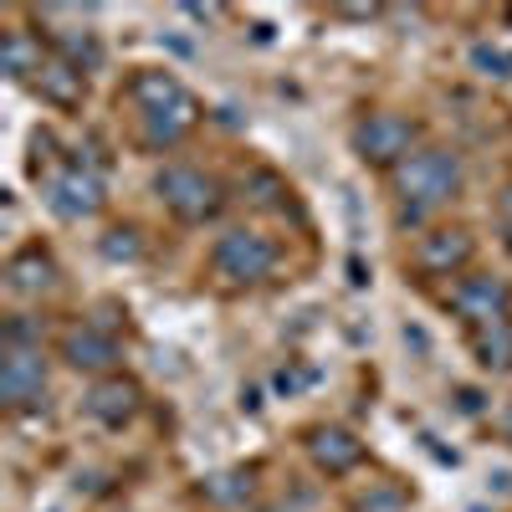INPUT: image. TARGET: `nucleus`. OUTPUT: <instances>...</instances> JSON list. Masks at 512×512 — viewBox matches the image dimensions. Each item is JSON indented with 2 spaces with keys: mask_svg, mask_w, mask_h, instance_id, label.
<instances>
[{
  "mask_svg": "<svg viewBox=\"0 0 512 512\" xmlns=\"http://www.w3.org/2000/svg\"><path fill=\"white\" fill-rule=\"evenodd\" d=\"M461 190V159L451 149H415L395 169V195H400V226H420L431 210H441Z\"/></svg>",
  "mask_w": 512,
  "mask_h": 512,
  "instance_id": "obj_1",
  "label": "nucleus"
},
{
  "mask_svg": "<svg viewBox=\"0 0 512 512\" xmlns=\"http://www.w3.org/2000/svg\"><path fill=\"white\" fill-rule=\"evenodd\" d=\"M154 190H159L169 216L185 221V226H205V221H216V210H221V185L195 164H164Z\"/></svg>",
  "mask_w": 512,
  "mask_h": 512,
  "instance_id": "obj_2",
  "label": "nucleus"
},
{
  "mask_svg": "<svg viewBox=\"0 0 512 512\" xmlns=\"http://www.w3.org/2000/svg\"><path fill=\"white\" fill-rule=\"evenodd\" d=\"M210 267H216V277H226L231 287H256L277 267V241L262 236V231H246V226L226 231L216 241V251H210Z\"/></svg>",
  "mask_w": 512,
  "mask_h": 512,
  "instance_id": "obj_3",
  "label": "nucleus"
},
{
  "mask_svg": "<svg viewBox=\"0 0 512 512\" xmlns=\"http://www.w3.org/2000/svg\"><path fill=\"white\" fill-rule=\"evenodd\" d=\"M41 195H47L52 216H62V221H93L98 210H103V200H108L103 175H98V169H88L82 159L52 169V175L41 180Z\"/></svg>",
  "mask_w": 512,
  "mask_h": 512,
  "instance_id": "obj_4",
  "label": "nucleus"
},
{
  "mask_svg": "<svg viewBox=\"0 0 512 512\" xmlns=\"http://www.w3.org/2000/svg\"><path fill=\"white\" fill-rule=\"evenodd\" d=\"M354 154L374 169H400L415 154V123L400 113H369L354 128Z\"/></svg>",
  "mask_w": 512,
  "mask_h": 512,
  "instance_id": "obj_5",
  "label": "nucleus"
},
{
  "mask_svg": "<svg viewBox=\"0 0 512 512\" xmlns=\"http://www.w3.org/2000/svg\"><path fill=\"white\" fill-rule=\"evenodd\" d=\"M451 313L466 318L472 328H487V323H507L512 318V287L492 272H477V277H461L456 292H451Z\"/></svg>",
  "mask_w": 512,
  "mask_h": 512,
  "instance_id": "obj_6",
  "label": "nucleus"
},
{
  "mask_svg": "<svg viewBox=\"0 0 512 512\" xmlns=\"http://www.w3.org/2000/svg\"><path fill=\"white\" fill-rule=\"evenodd\" d=\"M57 354L67 359V369H77V374H113V364L123 359V349H118V338L108 333V328H98V323H72L62 338H57Z\"/></svg>",
  "mask_w": 512,
  "mask_h": 512,
  "instance_id": "obj_7",
  "label": "nucleus"
},
{
  "mask_svg": "<svg viewBox=\"0 0 512 512\" xmlns=\"http://www.w3.org/2000/svg\"><path fill=\"white\" fill-rule=\"evenodd\" d=\"M41 395H47V359H41V349H6V359H0V405L26 410Z\"/></svg>",
  "mask_w": 512,
  "mask_h": 512,
  "instance_id": "obj_8",
  "label": "nucleus"
},
{
  "mask_svg": "<svg viewBox=\"0 0 512 512\" xmlns=\"http://www.w3.org/2000/svg\"><path fill=\"white\" fill-rule=\"evenodd\" d=\"M472 256H477V236L466 231V226H446V231L420 236L415 267H420L425 277H456L461 267H472Z\"/></svg>",
  "mask_w": 512,
  "mask_h": 512,
  "instance_id": "obj_9",
  "label": "nucleus"
},
{
  "mask_svg": "<svg viewBox=\"0 0 512 512\" xmlns=\"http://www.w3.org/2000/svg\"><path fill=\"white\" fill-rule=\"evenodd\" d=\"M303 446H308V456L323 477H349L364 461V441L354 431H344V425H313Z\"/></svg>",
  "mask_w": 512,
  "mask_h": 512,
  "instance_id": "obj_10",
  "label": "nucleus"
},
{
  "mask_svg": "<svg viewBox=\"0 0 512 512\" xmlns=\"http://www.w3.org/2000/svg\"><path fill=\"white\" fill-rule=\"evenodd\" d=\"M31 88H36V98L41 103H52V108H62V113H72V108H82V98H88V72L82 67H72L67 57H47L41 62V72L31 77Z\"/></svg>",
  "mask_w": 512,
  "mask_h": 512,
  "instance_id": "obj_11",
  "label": "nucleus"
},
{
  "mask_svg": "<svg viewBox=\"0 0 512 512\" xmlns=\"http://www.w3.org/2000/svg\"><path fill=\"white\" fill-rule=\"evenodd\" d=\"M139 405H144V390L134 379H123V374H108V379H98L93 390H88V415L98 420V425H128L139 415Z\"/></svg>",
  "mask_w": 512,
  "mask_h": 512,
  "instance_id": "obj_12",
  "label": "nucleus"
},
{
  "mask_svg": "<svg viewBox=\"0 0 512 512\" xmlns=\"http://www.w3.org/2000/svg\"><path fill=\"white\" fill-rule=\"evenodd\" d=\"M6 287L16 297H41V292H52L57 287V262H52V251L41 246V241H26L11 262H6Z\"/></svg>",
  "mask_w": 512,
  "mask_h": 512,
  "instance_id": "obj_13",
  "label": "nucleus"
},
{
  "mask_svg": "<svg viewBox=\"0 0 512 512\" xmlns=\"http://www.w3.org/2000/svg\"><path fill=\"white\" fill-rule=\"evenodd\" d=\"M185 98H190L185 82H180L175 72H164V67H139L134 77H128V103H134L144 118L175 108V103H185Z\"/></svg>",
  "mask_w": 512,
  "mask_h": 512,
  "instance_id": "obj_14",
  "label": "nucleus"
},
{
  "mask_svg": "<svg viewBox=\"0 0 512 512\" xmlns=\"http://www.w3.org/2000/svg\"><path fill=\"white\" fill-rule=\"evenodd\" d=\"M195 123H200V103H195V98L164 108V113H149V118H144V149H175Z\"/></svg>",
  "mask_w": 512,
  "mask_h": 512,
  "instance_id": "obj_15",
  "label": "nucleus"
},
{
  "mask_svg": "<svg viewBox=\"0 0 512 512\" xmlns=\"http://www.w3.org/2000/svg\"><path fill=\"white\" fill-rule=\"evenodd\" d=\"M472 354H477V364L492 369V374L512 369V318H507V323L472 328Z\"/></svg>",
  "mask_w": 512,
  "mask_h": 512,
  "instance_id": "obj_16",
  "label": "nucleus"
},
{
  "mask_svg": "<svg viewBox=\"0 0 512 512\" xmlns=\"http://www.w3.org/2000/svg\"><path fill=\"white\" fill-rule=\"evenodd\" d=\"M52 47H57V57H67V62L82 67V72L103 67V47H98V36H93L88 26H62V31H52Z\"/></svg>",
  "mask_w": 512,
  "mask_h": 512,
  "instance_id": "obj_17",
  "label": "nucleus"
},
{
  "mask_svg": "<svg viewBox=\"0 0 512 512\" xmlns=\"http://www.w3.org/2000/svg\"><path fill=\"white\" fill-rule=\"evenodd\" d=\"M41 36H31V31H6V77H16V82H31L36 72H41Z\"/></svg>",
  "mask_w": 512,
  "mask_h": 512,
  "instance_id": "obj_18",
  "label": "nucleus"
},
{
  "mask_svg": "<svg viewBox=\"0 0 512 512\" xmlns=\"http://www.w3.org/2000/svg\"><path fill=\"white\" fill-rule=\"evenodd\" d=\"M205 502H216V507H241L251 497V472H216V477H205L200 482Z\"/></svg>",
  "mask_w": 512,
  "mask_h": 512,
  "instance_id": "obj_19",
  "label": "nucleus"
},
{
  "mask_svg": "<svg viewBox=\"0 0 512 512\" xmlns=\"http://www.w3.org/2000/svg\"><path fill=\"white\" fill-rule=\"evenodd\" d=\"M354 507H359V512H405L410 497H405L395 482H369V487L354 497Z\"/></svg>",
  "mask_w": 512,
  "mask_h": 512,
  "instance_id": "obj_20",
  "label": "nucleus"
},
{
  "mask_svg": "<svg viewBox=\"0 0 512 512\" xmlns=\"http://www.w3.org/2000/svg\"><path fill=\"white\" fill-rule=\"evenodd\" d=\"M246 190H251V205H267V210H287V200L282 195H292L272 169H251L246 175Z\"/></svg>",
  "mask_w": 512,
  "mask_h": 512,
  "instance_id": "obj_21",
  "label": "nucleus"
},
{
  "mask_svg": "<svg viewBox=\"0 0 512 512\" xmlns=\"http://www.w3.org/2000/svg\"><path fill=\"white\" fill-rule=\"evenodd\" d=\"M98 246H103L108 262H139V256H144V241H139V231H134V226H113Z\"/></svg>",
  "mask_w": 512,
  "mask_h": 512,
  "instance_id": "obj_22",
  "label": "nucleus"
},
{
  "mask_svg": "<svg viewBox=\"0 0 512 512\" xmlns=\"http://www.w3.org/2000/svg\"><path fill=\"white\" fill-rule=\"evenodd\" d=\"M472 67L482 77H512V52H502L497 41H477V47H472Z\"/></svg>",
  "mask_w": 512,
  "mask_h": 512,
  "instance_id": "obj_23",
  "label": "nucleus"
},
{
  "mask_svg": "<svg viewBox=\"0 0 512 512\" xmlns=\"http://www.w3.org/2000/svg\"><path fill=\"white\" fill-rule=\"evenodd\" d=\"M41 318H31V313H16L11 323H6V349H41Z\"/></svg>",
  "mask_w": 512,
  "mask_h": 512,
  "instance_id": "obj_24",
  "label": "nucleus"
},
{
  "mask_svg": "<svg viewBox=\"0 0 512 512\" xmlns=\"http://www.w3.org/2000/svg\"><path fill=\"white\" fill-rule=\"evenodd\" d=\"M456 405L466 415H482V390H456Z\"/></svg>",
  "mask_w": 512,
  "mask_h": 512,
  "instance_id": "obj_25",
  "label": "nucleus"
},
{
  "mask_svg": "<svg viewBox=\"0 0 512 512\" xmlns=\"http://www.w3.org/2000/svg\"><path fill=\"white\" fill-rule=\"evenodd\" d=\"M277 390H282V395H292V390H303V374H292V369H282V374H277Z\"/></svg>",
  "mask_w": 512,
  "mask_h": 512,
  "instance_id": "obj_26",
  "label": "nucleus"
},
{
  "mask_svg": "<svg viewBox=\"0 0 512 512\" xmlns=\"http://www.w3.org/2000/svg\"><path fill=\"white\" fill-rule=\"evenodd\" d=\"M502 236L512 246V190H502Z\"/></svg>",
  "mask_w": 512,
  "mask_h": 512,
  "instance_id": "obj_27",
  "label": "nucleus"
},
{
  "mask_svg": "<svg viewBox=\"0 0 512 512\" xmlns=\"http://www.w3.org/2000/svg\"><path fill=\"white\" fill-rule=\"evenodd\" d=\"M349 282H354V287H364V282H369V267L359 262V256H354V262H349Z\"/></svg>",
  "mask_w": 512,
  "mask_h": 512,
  "instance_id": "obj_28",
  "label": "nucleus"
},
{
  "mask_svg": "<svg viewBox=\"0 0 512 512\" xmlns=\"http://www.w3.org/2000/svg\"><path fill=\"white\" fill-rule=\"evenodd\" d=\"M502 425H507V441H512V410H507V420H502Z\"/></svg>",
  "mask_w": 512,
  "mask_h": 512,
  "instance_id": "obj_29",
  "label": "nucleus"
}]
</instances>
